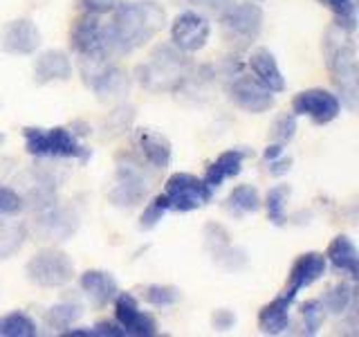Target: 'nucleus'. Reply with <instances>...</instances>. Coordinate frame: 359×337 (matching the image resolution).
I'll return each instance as SVG.
<instances>
[{"label": "nucleus", "mask_w": 359, "mask_h": 337, "mask_svg": "<svg viewBox=\"0 0 359 337\" xmlns=\"http://www.w3.org/2000/svg\"><path fill=\"white\" fill-rule=\"evenodd\" d=\"M250 155H252V151H247V149H229V151L220 153L216 160L207 166L202 180L216 191L218 187H222L224 183H227V180L236 178L243 171V164Z\"/></svg>", "instance_id": "obj_21"}, {"label": "nucleus", "mask_w": 359, "mask_h": 337, "mask_svg": "<svg viewBox=\"0 0 359 337\" xmlns=\"http://www.w3.org/2000/svg\"><path fill=\"white\" fill-rule=\"evenodd\" d=\"M25 209V202H22L20 191H16L14 187L0 185V213L3 216H16Z\"/></svg>", "instance_id": "obj_38"}, {"label": "nucleus", "mask_w": 359, "mask_h": 337, "mask_svg": "<svg viewBox=\"0 0 359 337\" xmlns=\"http://www.w3.org/2000/svg\"><path fill=\"white\" fill-rule=\"evenodd\" d=\"M70 77H72V61L65 52L48 50L36 56V63H34V81L39 86L54 84V81H67Z\"/></svg>", "instance_id": "obj_23"}, {"label": "nucleus", "mask_w": 359, "mask_h": 337, "mask_svg": "<svg viewBox=\"0 0 359 337\" xmlns=\"http://www.w3.org/2000/svg\"><path fill=\"white\" fill-rule=\"evenodd\" d=\"M323 256H325V261L332 265L334 272L348 275L353 281H357V277H359V252L348 236H344V234L334 236Z\"/></svg>", "instance_id": "obj_24"}, {"label": "nucleus", "mask_w": 359, "mask_h": 337, "mask_svg": "<svg viewBox=\"0 0 359 337\" xmlns=\"http://www.w3.org/2000/svg\"><path fill=\"white\" fill-rule=\"evenodd\" d=\"M168 213V207H166V200L162 194H157L149 205L144 207L142 216H140V227L142 230H153L157 223H160L164 216Z\"/></svg>", "instance_id": "obj_37"}, {"label": "nucleus", "mask_w": 359, "mask_h": 337, "mask_svg": "<svg viewBox=\"0 0 359 337\" xmlns=\"http://www.w3.org/2000/svg\"><path fill=\"white\" fill-rule=\"evenodd\" d=\"M285 153V144H278V142H272L265 149V153H263V157H265V162H272V160H276V157H280Z\"/></svg>", "instance_id": "obj_44"}, {"label": "nucleus", "mask_w": 359, "mask_h": 337, "mask_svg": "<svg viewBox=\"0 0 359 337\" xmlns=\"http://www.w3.org/2000/svg\"><path fill=\"white\" fill-rule=\"evenodd\" d=\"M3 142H5V135H3V133H0V144H3Z\"/></svg>", "instance_id": "obj_47"}, {"label": "nucleus", "mask_w": 359, "mask_h": 337, "mask_svg": "<svg viewBox=\"0 0 359 337\" xmlns=\"http://www.w3.org/2000/svg\"><path fill=\"white\" fill-rule=\"evenodd\" d=\"M162 196L168 211H194L205 207L213 198V189L194 173H173L166 180Z\"/></svg>", "instance_id": "obj_9"}, {"label": "nucleus", "mask_w": 359, "mask_h": 337, "mask_svg": "<svg viewBox=\"0 0 359 337\" xmlns=\"http://www.w3.org/2000/svg\"><path fill=\"white\" fill-rule=\"evenodd\" d=\"M211 324H213V329H218V331H229L236 324V315L227 308H220L211 315Z\"/></svg>", "instance_id": "obj_41"}, {"label": "nucleus", "mask_w": 359, "mask_h": 337, "mask_svg": "<svg viewBox=\"0 0 359 337\" xmlns=\"http://www.w3.org/2000/svg\"><path fill=\"white\" fill-rule=\"evenodd\" d=\"M297 135V115L294 112H280L269 126V138L278 144H287Z\"/></svg>", "instance_id": "obj_36"}, {"label": "nucleus", "mask_w": 359, "mask_h": 337, "mask_svg": "<svg viewBox=\"0 0 359 337\" xmlns=\"http://www.w3.org/2000/svg\"><path fill=\"white\" fill-rule=\"evenodd\" d=\"M11 166H14V162H11L9 157H0V185H3V180L11 173Z\"/></svg>", "instance_id": "obj_46"}, {"label": "nucleus", "mask_w": 359, "mask_h": 337, "mask_svg": "<svg viewBox=\"0 0 359 337\" xmlns=\"http://www.w3.org/2000/svg\"><path fill=\"white\" fill-rule=\"evenodd\" d=\"M229 99L241 110L252 112V115H261L274 106V93H269L265 86H261L252 74H236L229 79L227 86Z\"/></svg>", "instance_id": "obj_14"}, {"label": "nucleus", "mask_w": 359, "mask_h": 337, "mask_svg": "<svg viewBox=\"0 0 359 337\" xmlns=\"http://www.w3.org/2000/svg\"><path fill=\"white\" fill-rule=\"evenodd\" d=\"M189 5H196L200 9H207V11H216V14H220V11H224L229 5H233V0H187Z\"/></svg>", "instance_id": "obj_42"}, {"label": "nucleus", "mask_w": 359, "mask_h": 337, "mask_svg": "<svg viewBox=\"0 0 359 337\" xmlns=\"http://www.w3.org/2000/svg\"><path fill=\"white\" fill-rule=\"evenodd\" d=\"M81 306L74 299H63L61 303H54V306L45 312V324L54 331H65L81 317Z\"/></svg>", "instance_id": "obj_31"}, {"label": "nucleus", "mask_w": 359, "mask_h": 337, "mask_svg": "<svg viewBox=\"0 0 359 337\" xmlns=\"http://www.w3.org/2000/svg\"><path fill=\"white\" fill-rule=\"evenodd\" d=\"M123 0H76V5L86 14H97V16H104V14H112Z\"/></svg>", "instance_id": "obj_39"}, {"label": "nucleus", "mask_w": 359, "mask_h": 337, "mask_svg": "<svg viewBox=\"0 0 359 337\" xmlns=\"http://www.w3.org/2000/svg\"><path fill=\"white\" fill-rule=\"evenodd\" d=\"M194 65L173 43H162L151 52L149 61L137 67V81L151 93H175Z\"/></svg>", "instance_id": "obj_3"}, {"label": "nucleus", "mask_w": 359, "mask_h": 337, "mask_svg": "<svg viewBox=\"0 0 359 337\" xmlns=\"http://www.w3.org/2000/svg\"><path fill=\"white\" fill-rule=\"evenodd\" d=\"M115 187L110 189V202L121 209H133L146 200L155 178V168L146 164L137 151H121L115 157Z\"/></svg>", "instance_id": "obj_4"}, {"label": "nucleus", "mask_w": 359, "mask_h": 337, "mask_svg": "<svg viewBox=\"0 0 359 337\" xmlns=\"http://www.w3.org/2000/svg\"><path fill=\"white\" fill-rule=\"evenodd\" d=\"M205 245L207 250L213 254V258H218L222 252H227L231 247V236L229 232L218 223H209L205 227Z\"/></svg>", "instance_id": "obj_35"}, {"label": "nucleus", "mask_w": 359, "mask_h": 337, "mask_svg": "<svg viewBox=\"0 0 359 337\" xmlns=\"http://www.w3.org/2000/svg\"><path fill=\"white\" fill-rule=\"evenodd\" d=\"M292 112L297 117H308L317 126H323V124H330L339 117L341 101L330 90L310 88L294 95V99H292Z\"/></svg>", "instance_id": "obj_11"}, {"label": "nucleus", "mask_w": 359, "mask_h": 337, "mask_svg": "<svg viewBox=\"0 0 359 337\" xmlns=\"http://www.w3.org/2000/svg\"><path fill=\"white\" fill-rule=\"evenodd\" d=\"M142 299L155 308H168L175 306V303L182 299V292L175 286H166V284H151L142 290Z\"/></svg>", "instance_id": "obj_33"}, {"label": "nucleus", "mask_w": 359, "mask_h": 337, "mask_svg": "<svg viewBox=\"0 0 359 337\" xmlns=\"http://www.w3.org/2000/svg\"><path fill=\"white\" fill-rule=\"evenodd\" d=\"M325 310L321 306V299H308L301 306V322H303V335H317L323 326Z\"/></svg>", "instance_id": "obj_34"}, {"label": "nucleus", "mask_w": 359, "mask_h": 337, "mask_svg": "<svg viewBox=\"0 0 359 337\" xmlns=\"http://www.w3.org/2000/svg\"><path fill=\"white\" fill-rule=\"evenodd\" d=\"M263 22H265L263 9L256 3H252V0L229 5L224 11H220V34L227 41L229 48H233L236 52L252 48L256 39L261 37Z\"/></svg>", "instance_id": "obj_6"}, {"label": "nucleus", "mask_w": 359, "mask_h": 337, "mask_svg": "<svg viewBox=\"0 0 359 337\" xmlns=\"http://www.w3.org/2000/svg\"><path fill=\"white\" fill-rule=\"evenodd\" d=\"M292 196V189L287 185H276L267 191L265 196V211L267 218L276 227H283L287 223V200Z\"/></svg>", "instance_id": "obj_29"}, {"label": "nucleus", "mask_w": 359, "mask_h": 337, "mask_svg": "<svg viewBox=\"0 0 359 337\" xmlns=\"http://www.w3.org/2000/svg\"><path fill=\"white\" fill-rule=\"evenodd\" d=\"M323 61L330 79L337 88V97L346 106L355 110L359 101V67H357V43L355 34L337 25H330L323 34Z\"/></svg>", "instance_id": "obj_2"}, {"label": "nucleus", "mask_w": 359, "mask_h": 337, "mask_svg": "<svg viewBox=\"0 0 359 337\" xmlns=\"http://www.w3.org/2000/svg\"><path fill=\"white\" fill-rule=\"evenodd\" d=\"M70 48L81 61H108L104 50V25L97 14L79 16L70 27Z\"/></svg>", "instance_id": "obj_10"}, {"label": "nucleus", "mask_w": 359, "mask_h": 337, "mask_svg": "<svg viewBox=\"0 0 359 337\" xmlns=\"http://www.w3.org/2000/svg\"><path fill=\"white\" fill-rule=\"evenodd\" d=\"M79 286H81L83 295L95 308H106L119 292L117 279L110 272H106V270H86L79 277Z\"/></svg>", "instance_id": "obj_19"}, {"label": "nucleus", "mask_w": 359, "mask_h": 337, "mask_svg": "<svg viewBox=\"0 0 359 337\" xmlns=\"http://www.w3.org/2000/svg\"><path fill=\"white\" fill-rule=\"evenodd\" d=\"M25 239H27L25 225L0 213V258H9L11 254H16Z\"/></svg>", "instance_id": "obj_28"}, {"label": "nucleus", "mask_w": 359, "mask_h": 337, "mask_svg": "<svg viewBox=\"0 0 359 337\" xmlns=\"http://www.w3.org/2000/svg\"><path fill=\"white\" fill-rule=\"evenodd\" d=\"M81 74L99 101L115 104L130 93V77L110 61H81Z\"/></svg>", "instance_id": "obj_7"}, {"label": "nucleus", "mask_w": 359, "mask_h": 337, "mask_svg": "<svg viewBox=\"0 0 359 337\" xmlns=\"http://www.w3.org/2000/svg\"><path fill=\"white\" fill-rule=\"evenodd\" d=\"M213 86H216V70L211 65H191L175 95L189 97L191 101H202L209 97Z\"/></svg>", "instance_id": "obj_25"}, {"label": "nucleus", "mask_w": 359, "mask_h": 337, "mask_svg": "<svg viewBox=\"0 0 359 337\" xmlns=\"http://www.w3.org/2000/svg\"><path fill=\"white\" fill-rule=\"evenodd\" d=\"M269 166H267V171H269V176H274V178H280V176H285L290 168H292V157H285V153L280 155V157H276V160H272V162H267Z\"/></svg>", "instance_id": "obj_43"}, {"label": "nucleus", "mask_w": 359, "mask_h": 337, "mask_svg": "<svg viewBox=\"0 0 359 337\" xmlns=\"http://www.w3.org/2000/svg\"><path fill=\"white\" fill-rule=\"evenodd\" d=\"M135 140V149H137L142 160L153 166L155 171H162L168 164H171L173 157V146L162 133L151 131V128H137L133 135Z\"/></svg>", "instance_id": "obj_17"}, {"label": "nucleus", "mask_w": 359, "mask_h": 337, "mask_svg": "<svg viewBox=\"0 0 359 337\" xmlns=\"http://www.w3.org/2000/svg\"><path fill=\"white\" fill-rule=\"evenodd\" d=\"M0 48L7 54H34L41 48V32L29 18H16L3 29Z\"/></svg>", "instance_id": "obj_18"}, {"label": "nucleus", "mask_w": 359, "mask_h": 337, "mask_svg": "<svg viewBox=\"0 0 359 337\" xmlns=\"http://www.w3.org/2000/svg\"><path fill=\"white\" fill-rule=\"evenodd\" d=\"M334 16V25L355 34L357 29V0H319Z\"/></svg>", "instance_id": "obj_32"}, {"label": "nucleus", "mask_w": 359, "mask_h": 337, "mask_svg": "<svg viewBox=\"0 0 359 337\" xmlns=\"http://www.w3.org/2000/svg\"><path fill=\"white\" fill-rule=\"evenodd\" d=\"M61 335H65V337H93L95 333H93V329H65V331H61Z\"/></svg>", "instance_id": "obj_45"}, {"label": "nucleus", "mask_w": 359, "mask_h": 337, "mask_svg": "<svg viewBox=\"0 0 359 337\" xmlns=\"http://www.w3.org/2000/svg\"><path fill=\"white\" fill-rule=\"evenodd\" d=\"M79 230V218L70 207H61L56 202L54 207L36 211L32 223V232L43 243H61L72 239V234Z\"/></svg>", "instance_id": "obj_13"}, {"label": "nucleus", "mask_w": 359, "mask_h": 337, "mask_svg": "<svg viewBox=\"0 0 359 337\" xmlns=\"http://www.w3.org/2000/svg\"><path fill=\"white\" fill-rule=\"evenodd\" d=\"M325 267H328V261L319 252H306L297 256L290 265L285 292L292 299H297V295L303 288H310L314 281H319L325 275Z\"/></svg>", "instance_id": "obj_16"}, {"label": "nucleus", "mask_w": 359, "mask_h": 337, "mask_svg": "<svg viewBox=\"0 0 359 337\" xmlns=\"http://www.w3.org/2000/svg\"><path fill=\"white\" fill-rule=\"evenodd\" d=\"M25 275L32 284L41 288H63L74 277V263L65 252L45 247L27 261Z\"/></svg>", "instance_id": "obj_8"}, {"label": "nucleus", "mask_w": 359, "mask_h": 337, "mask_svg": "<svg viewBox=\"0 0 359 337\" xmlns=\"http://www.w3.org/2000/svg\"><path fill=\"white\" fill-rule=\"evenodd\" d=\"M292 299L287 292L283 295L274 297L269 303L258 310V329L265 335H283L290 331L292 326V319H290V310H292Z\"/></svg>", "instance_id": "obj_22"}, {"label": "nucleus", "mask_w": 359, "mask_h": 337, "mask_svg": "<svg viewBox=\"0 0 359 337\" xmlns=\"http://www.w3.org/2000/svg\"><path fill=\"white\" fill-rule=\"evenodd\" d=\"M166 25V11L149 0L121 3L112 11V20L104 25L106 59L115 61L153 41Z\"/></svg>", "instance_id": "obj_1"}, {"label": "nucleus", "mask_w": 359, "mask_h": 337, "mask_svg": "<svg viewBox=\"0 0 359 337\" xmlns=\"http://www.w3.org/2000/svg\"><path fill=\"white\" fill-rule=\"evenodd\" d=\"M115 303V319L126 335L133 337H153L157 335V322L151 312L140 308L137 299L130 292H117V297L112 299Z\"/></svg>", "instance_id": "obj_15"}, {"label": "nucleus", "mask_w": 359, "mask_h": 337, "mask_svg": "<svg viewBox=\"0 0 359 337\" xmlns=\"http://www.w3.org/2000/svg\"><path fill=\"white\" fill-rule=\"evenodd\" d=\"M93 333L97 337H126V331L121 329L117 319H99L93 326Z\"/></svg>", "instance_id": "obj_40"}, {"label": "nucleus", "mask_w": 359, "mask_h": 337, "mask_svg": "<svg viewBox=\"0 0 359 337\" xmlns=\"http://www.w3.org/2000/svg\"><path fill=\"white\" fill-rule=\"evenodd\" d=\"M22 140H25V151L41 160H79L88 162L93 151L86 144L79 142L72 128L54 126V128H39L27 126L22 128Z\"/></svg>", "instance_id": "obj_5"}, {"label": "nucleus", "mask_w": 359, "mask_h": 337, "mask_svg": "<svg viewBox=\"0 0 359 337\" xmlns=\"http://www.w3.org/2000/svg\"><path fill=\"white\" fill-rule=\"evenodd\" d=\"M263 200H261V194H258V189L254 185H238L229 191L227 196V209L231 216H245V213H256L261 209Z\"/></svg>", "instance_id": "obj_27"}, {"label": "nucleus", "mask_w": 359, "mask_h": 337, "mask_svg": "<svg viewBox=\"0 0 359 337\" xmlns=\"http://www.w3.org/2000/svg\"><path fill=\"white\" fill-rule=\"evenodd\" d=\"M0 335L3 337H36L39 326L27 312L14 310L0 317Z\"/></svg>", "instance_id": "obj_30"}, {"label": "nucleus", "mask_w": 359, "mask_h": 337, "mask_svg": "<svg viewBox=\"0 0 359 337\" xmlns=\"http://www.w3.org/2000/svg\"><path fill=\"white\" fill-rule=\"evenodd\" d=\"M252 3H258V0H252Z\"/></svg>", "instance_id": "obj_48"}, {"label": "nucleus", "mask_w": 359, "mask_h": 337, "mask_svg": "<svg viewBox=\"0 0 359 337\" xmlns=\"http://www.w3.org/2000/svg\"><path fill=\"white\" fill-rule=\"evenodd\" d=\"M247 67L252 70L256 81L265 86L269 93H283L285 90V77L276 63V56L269 50L265 48L254 50L250 54V59H247Z\"/></svg>", "instance_id": "obj_20"}, {"label": "nucleus", "mask_w": 359, "mask_h": 337, "mask_svg": "<svg viewBox=\"0 0 359 337\" xmlns=\"http://www.w3.org/2000/svg\"><path fill=\"white\" fill-rule=\"evenodd\" d=\"M321 306L325 312L334 315V317H341V315H346L351 308H357L355 284H351V281H339V284L330 286L321 299Z\"/></svg>", "instance_id": "obj_26"}, {"label": "nucleus", "mask_w": 359, "mask_h": 337, "mask_svg": "<svg viewBox=\"0 0 359 337\" xmlns=\"http://www.w3.org/2000/svg\"><path fill=\"white\" fill-rule=\"evenodd\" d=\"M211 37V22L198 9H187L171 22V43L184 54H194L207 45Z\"/></svg>", "instance_id": "obj_12"}]
</instances>
